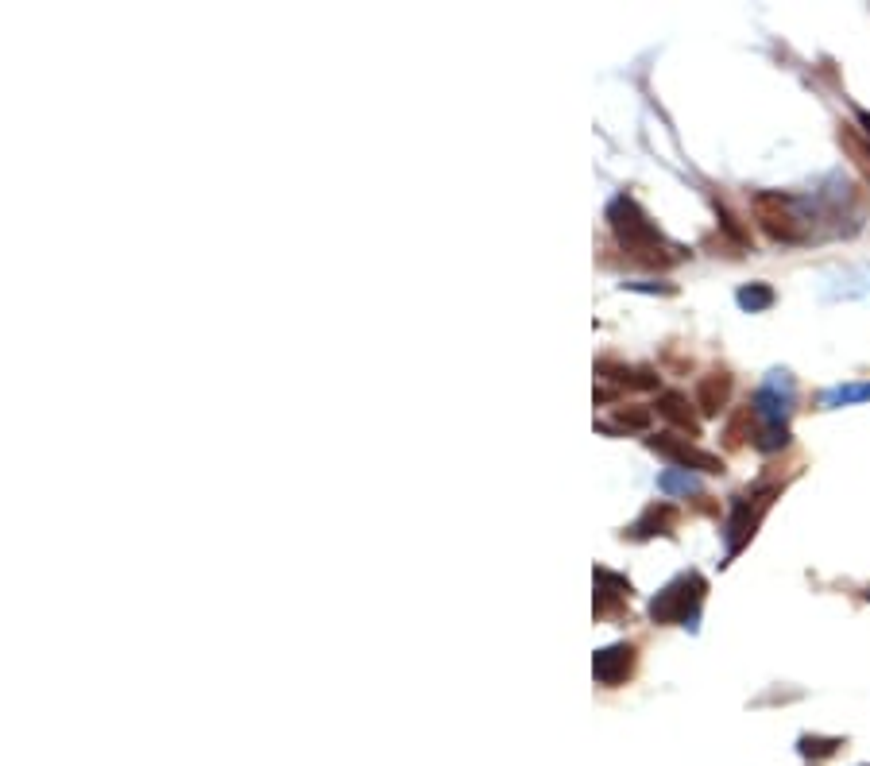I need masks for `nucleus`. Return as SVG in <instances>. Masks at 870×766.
<instances>
[{
    "mask_svg": "<svg viewBox=\"0 0 870 766\" xmlns=\"http://www.w3.org/2000/svg\"><path fill=\"white\" fill-rule=\"evenodd\" d=\"M608 221H611V233L619 240V248L642 267H673L685 260V248H677V244H669L666 236L658 233V225L642 213L631 194H619V198H611L608 206Z\"/></svg>",
    "mask_w": 870,
    "mask_h": 766,
    "instance_id": "nucleus-1",
    "label": "nucleus"
},
{
    "mask_svg": "<svg viewBox=\"0 0 870 766\" xmlns=\"http://www.w3.org/2000/svg\"><path fill=\"white\" fill-rule=\"evenodd\" d=\"M704 596H708V581H704L696 569H689V573L673 577L666 589L650 600V619H654V623H666V627H669V623H685V627H696Z\"/></svg>",
    "mask_w": 870,
    "mask_h": 766,
    "instance_id": "nucleus-2",
    "label": "nucleus"
},
{
    "mask_svg": "<svg viewBox=\"0 0 870 766\" xmlns=\"http://www.w3.org/2000/svg\"><path fill=\"white\" fill-rule=\"evenodd\" d=\"M782 488L778 484H766V488H751V492H743V496H735L731 500V515H727V558H735L747 542L754 538L758 531V523H762V515L770 511V503L778 496Z\"/></svg>",
    "mask_w": 870,
    "mask_h": 766,
    "instance_id": "nucleus-3",
    "label": "nucleus"
},
{
    "mask_svg": "<svg viewBox=\"0 0 870 766\" xmlns=\"http://www.w3.org/2000/svg\"><path fill=\"white\" fill-rule=\"evenodd\" d=\"M793 399H797V387H793V376L782 372V368H774L762 387L754 391V414H758V422H762V430H785V422H789V414H793Z\"/></svg>",
    "mask_w": 870,
    "mask_h": 766,
    "instance_id": "nucleus-4",
    "label": "nucleus"
},
{
    "mask_svg": "<svg viewBox=\"0 0 870 766\" xmlns=\"http://www.w3.org/2000/svg\"><path fill=\"white\" fill-rule=\"evenodd\" d=\"M754 217L762 225V233L778 244H801L805 240V221L793 213V202L782 194H754Z\"/></svg>",
    "mask_w": 870,
    "mask_h": 766,
    "instance_id": "nucleus-5",
    "label": "nucleus"
},
{
    "mask_svg": "<svg viewBox=\"0 0 870 766\" xmlns=\"http://www.w3.org/2000/svg\"><path fill=\"white\" fill-rule=\"evenodd\" d=\"M646 445L654 449V453H662L666 461H673V469H693V472H708V476H716V472H724V457H716V453H708V449H700L693 445L689 438H677V434H654V438H646Z\"/></svg>",
    "mask_w": 870,
    "mask_h": 766,
    "instance_id": "nucleus-6",
    "label": "nucleus"
},
{
    "mask_svg": "<svg viewBox=\"0 0 870 766\" xmlns=\"http://www.w3.org/2000/svg\"><path fill=\"white\" fill-rule=\"evenodd\" d=\"M635 662H638L635 643H615V647L596 650V658H592V674H596V681H600L604 689H619L623 681L635 674Z\"/></svg>",
    "mask_w": 870,
    "mask_h": 766,
    "instance_id": "nucleus-7",
    "label": "nucleus"
},
{
    "mask_svg": "<svg viewBox=\"0 0 870 766\" xmlns=\"http://www.w3.org/2000/svg\"><path fill=\"white\" fill-rule=\"evenodd\" d=\"M596 376L619 383V387H631V391H654L658 387V372L646 368V364H619L615 356H600L596 360Z\"/></svg>",
    "mask_w": 870,
    "mask_h": 766,
    "instance_id": "nucleus-8",
    "label": "nucleus"
},
{
    "mask_svg": "<svg viewBox=\"0 0 870 766\" xmlns=\"http://www.w3.org/2000/svg\"><path fill=\"white\" fill-rule=\"evenodd\" d=\"M596 619H611L623 612V604L631 600V581L611 573V569H596Z\"/></svg>",
    "mask_w": 870,
    "mask_h": 766,
    "instance_id": "nucleus-9",
    "label": "nucleus"
},
{
    "mask_svg": "<svg viewBox=\"0 0 870 766\" xmlns=\"http://www.w3.org/2000/svg\"><path fill=\"white\" fill-rule=\"evenodd\" d=\"M677 523H681V511H677L673 503H650L635 523L627 527V538H638V542H642V538H654V534H673Z\"/></svg>",
    "mask_w": 870,
    "mask_h": 766,
    "instance_id": "nucleus-10",
    "label": "nucleus"
},
{
    "mask_svg": "<svg viewBox=\"0 0 870 766\" xmlns=\"http://www.w3.org/2000/svg\"><path fill=\"white\" fill-rule=\"evenodd\" d=\"M727 399H731V372L727 368H716V372L696 380V407H700V414H708V418L720 414L727 407Z\"/></svg>",
    "mask_w": 870,
    "mask_h": 766,
    "instance_id": "nucleus-11",
    "label": "nucleus"
},
{
    "mask_svg": "<svg viewBox=\"0 0 870 766\" xmlns=\"http://www.w3.org/2000/svg\"><path fill=\"white\" fill-rule=\"evenodd\" d=\"M654 411L662 414L666 422H673L677 430H689V434H700V422H696V414H693V403H689V395H681V391H662V395H658V403H654Z\"/></svg>",
    "mask_w": 870,
    "mask_h": 766,
    "instance_id": "nucleus-12",
    "label": "nucleus"
},
{
    "mask_svg": "<svg viewBox=\"0 0 870 766\" xmlns=\"http://www.w3.org/2000/svg\"><path fill=\"white\" fill-rule=\"evenodd\" d=\"M724 438H727V445H731V449H739V445H747V442L758 445V438H762V434H758V414H754L751 403H747V407H739V411L727 418Z\"/></svg>",
    "mask_w": 870,
    "mask_h": 766,
    "instance_id": "nucleus-13",
    "label": "nucleus"
},
{
    "mask_svg": "<svg viewBox=\"0 0 870 766\" xmlns=\"http://www.w3.org/2000/svg\"><path fill=\"white\" fill-rule=\"evenodd\" d=\"M650 418H654V411H646V407H631V411H627V407H619V411H615V418L596 422V430H600V434H623V430L631 434V430H646V426H650Z\"/></svg>",
    "mask_w": 870,
    "mask_h": 766,
    "instance_id": "nucleus-14",
    "label": "nucleus"
},
{
    "mask_svg": "<svg viewBox=\"0 0 870 766\" xmlns=\"http://www.w3.org/2000/svg\"><path fill=\"white\" fill-rule=\"evenodd\" d=\"M658 488L669 492V496H700V484H696L693 472L685 469H669L658 476Z\"/></svg>",
    "mask_w": 870,
    "mask_h": 766,
    "instance_id": "nucleus-15",
    "label": "nucleus"
},
{
    "mask_svg": "<svg viewBox=\"0 0 870 766\" xmlns=\"http://www.w3.org/2000/svg\"><path fill=\"white\" fill-rule=\"evenodd\" d=\"M870 399V383H847V387H832L820 395V407H847V403H863Z\"/></svg>",
    "mask_w": 870,
    "mask_h": 766,
    "instance_id": "nucleus-16",
    "label": "nucleus"
},
{
    "mask_svg": "<svg viewBox=\"0 0 870 766\" xmlns=\"http://www.w3.org/2000/svg\"><path fill=\"white\" fill-rule=\"evenodd\" d=\"M739 306H743V310H747V314H762V310H770V306H774V287H766V283H751V287H743V291H739Z\"/></svg>",
    "mask_w": 870,
    "mask_h": 766,
    "instance_id": "nucleus-17",
    "label": "nucleus"
},
{
    "mask_svg": "<svg viewBox=\"0 0 870 766\" xmlns=\"http://www.w3.org/2000/svg\"><path fill=\"white\" fill-rule=\"evenodd\" d=\"M797 747H801V755H805V759H812V755H816V759H824V755H836V747H843V739L801 736V743H797Z\"/></svg>",
    "mask_w": 870,
    "mask_h": 766,
    "instance_id": "nucleus-18",
    "label": "nucleus"
},
{
    "mask_svg": "<svg viewBox=\"0 0 870 766\" xmlns=\"http://www.w3.org/2000/svg\"><path fill=\"white\" fill-rule=\"evenodd\" d=\"M627 291H646V295H677L673 283H623Z\"/></svg>",
    "mask_w": 870,
    "mask_h": 766,
    "instance_id": "nucleus-19",
    "label": "nucleus"
},
{
    "mask_svg": "<svg viewBox=\"0 0 870 766\" xmlns=\"http://www.w3.org/2000/svg\"><path fill=\"white\" fill-rule=\"evenodd\" d=\"M867 596H870V592H867Z\"/></svg>",
    "mask_w": 870,
    "mask_h": 766,
    "instance_id": "nucleus-20",
    "label": "nucleus"
}]
</instances>
